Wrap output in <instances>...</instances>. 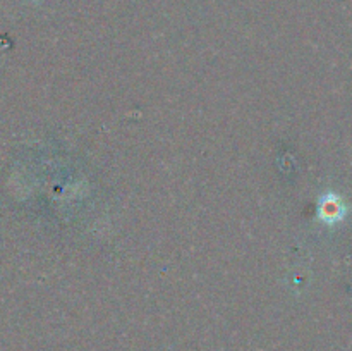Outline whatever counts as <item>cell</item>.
<instances>
[{"label": "cell", "instance_id": "1", "mask_svg": "<svg viewBox=\"0 0 352 351\" xmlns=\"http://www.w3.org/2000/svg\"><path fill=\"white\" fill-rule=\"evenodd\" d=\"M344 215V203L337 198L336 195L327 196L325 202L322 203V217L329 222H337Z\"/></svg>", "mask_w": 352, "mask_h": 351}]
</instances>
